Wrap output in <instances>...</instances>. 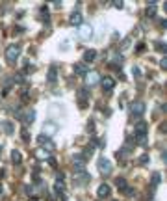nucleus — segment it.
<instances>
[{"mask_svg":"<svg viewBox=\"0 0 167 201\" xmlns=\"http://www.w3.org/2000/svg\"><path fill=\"white\" fill-rule=\"evenodd\" d=\"M19 56H21V47L19 45H9L6 49V60L9 62V64H15Z\"/></svg>","mask_w":167,"mask_h":201,"instance_id":"nucleus-1","label":"nucleus"},{"mask_svg":"<svg viewBox=\"0 0 167 201\" xmlns=\"http://www.w3.org/2000/svg\"><path fill=\"white\" fill-rule=\"evenodd\" d=\"M98 169H100V173H104V175H110L111 173V162L106 156H100L98 158Z\"/></svg>","mask_w":167,"mask_h":201,"instance_id":"nucleus-2","label":"nucleus"},{"mask_svg":"<svg viewBox=\"0 0 167 201\" xmlns=\"http://www.w3.org/2000/svg\"><path fill=\"white\" fill-rule=\"evenodd\" d=\"M130 112H132L134 117H141L143 114H145V104H143V102H134V104L130 106Z\"/></svg>","mask_w":167,"mask_h":201,"instance_id":"nucleus-3","label":"nucleus"},{"mask_svg":"<svg viewBox=\"0 0 167 201\" xmlns=\"http://www.w3.org/2000/svg\"><path fill=\"white\" fill-rule=\"evenodd\" d=\"M37 143L41 145V147L48 149V151H52V149H54V143H52V140H50L48 136H45V134H41V136H37Z\"/></svg>","mask_w":167,"mask_h":201,"instance_id":"nucleus-4","label":"nucleus"},{"mask_svg":"<svg viewBox=\"0 0 167 201\" xmlns=\"http://www.w3.org/2000/svg\"><path fill=\"white\" fill-rule=\"evenodd\" d=\"M76 184H80V186H84V184H87V181H91V177H89V173H86V171H82V173H76Z\"/></svg>","mask_w":167,"mask_h":201,"instance_id":"nucleus-5","label":"nucleus"},{"mask_svg":"<svg viewBox=\"0 0 167 201\" xmlns=\"http://www.w3.org/2000/svg\"><path fill=\"white\" fill-rule=\"evenodd\" d=\"M147 129H149V125H147L145 121H137V125H136V136H147Z\"/></svg>","mask_w":167,"mask_h":201,"instance_id":"nucleus-6","label":"nucleus"},{"mask_svg":"<svg viewBox=\"0 0 167 201\" xmlns=\"http://www.w3.org/2000/svg\"><path fill=\"white\" fill-rule=\"evenodd\" d=\"M110 192H111V188L108 186V184H100L98 190H97V196L100 199H104V198H108V196H110Z\"/></svg>","mask_w":167,"mask_h":201,"instance_id":"nucleus-7","label":"nucleus"},{"mask_svg":"<svg viewBox=\"0 0 167 201\" xmlns=\"http://www.w3.org/2000/svg\"><path fill=\"white\" fill-rule=\"evenodd\" d=\"M74 171H76V173H82V171H86V164H84V156H76V158H74Z\"/></svg>","mask_w":167,"mask_h":201,"instance_id":"nucleus-8","label":"nucleus"},{"mask_svg":"<svg viewBox=\"0 0 167 201\" xmlns=\"http://www.w3.org/2000/svg\"><path fill=\"white\" fill-rule=\"evenodd\" d=\"M97 82H98V73H95V71H93V73H87L86 74V84L87 86H95Z\"/></svg>","mask_w":167,"mask_h":201,"instance_id":"nucleus-9","label":"nucleus"},{"mask_svg":"<svg viewBox=\"0 0 167 201\" xmlns=\"http://www.w3.org/2000/svg\"><path fill=\"white\" fill-rule=\"evenodd\" d=\"M91 35H93V28H91L89 24H86V26H82V28H80V37L82 39H89Z\"/></svg>","mask_w":167,"mask_h":201,"instance_id":"nucleus-10","label":"nucleus"},{"mask_svg":"<svg viewBox=\"0 0 167 201\" xmlns=\"http://www.w3.org/2000/svg\"><path fill=\"white\" fill-rule=\"evenodd\" d=\"M95 58H97V50H93V49L86 50V52H84V64H89V62L95 60Z\"/></svg>","mask_w":167,"mask_h":201,"instance_id":"nucleus-11","label":"nucleus"},{"mask_svg":"<svg viewBox=\"0 0 167 201\" xmlns=\"http://www.w3.org/2000/svg\"><path fill=\"white\" fill-rule=\"evenodd\" d=\"M102 88H104L106 89V91H110V89H113V86H115V82H113V78H111V76H104V78H102Z\"/></svg>","mask_w":167,"mask_h":201,"instance_id":"nucleus-12","label":"nucleus"},{"mask_svg":"<svg viewBox=\"0 0 167 201\" xmlns=\"http://www.w3.org/2000/svg\"><path fill=\"white\" fill-rule=\"evenodd\" d=\"M69 22H71V24H73V26H80V24H82V15L78 13V11H74V13L71 15Z\"/></svg>","mask_w":167,"mask_h":201,"instance_id":"nucleus-13","label":"nucleus"},{"mask_svg":"<svg viewBox=\"0 0 167 201\" xmlns=\"http://www.w3.org/2000/svg\"><path fill=\"white\" fill-rule=\"evenodd\" d=\"M43 131H45V132H46V136L50 138V134H54L56 131H58V125H54V123H45Z\"/></svg>","mask_w":167,"mask_h":201,"instance_id":"nucleus-14","label":"nucleus"},{"mask_svg":"<svg viewBox=\"0 0 167 201\" xmlns=\"http://www.w3.org/2000/svg\"><path fill=\"white\" fill-rule=\"evenodd\" d=\"M2 131L7 134V136H11L13 134V123L11 121H2Z\"/></svg>","mask_w":167,"mask_h":201,"instance_id":"nucleus-15","label":"nucleus"},{"mask_svg":"<svg viewBox=\"0 0 167 201\" xmlns=\"http://www.w3.org/2000/svg\"><path fill=\"white\" fill-rule=\"evenodd\" d=\"M74 73L76 74H87V65L86 64H74Z\"/></svg>","mask_w":167,"mask_h":201,"instance_id":"nucleus-16","label":"nucleus"},{"mask_svg":"<svg viewBox=\"0 0 167 201\" xmlns=\"http://www.w3.org/2000/svg\"><path fill=\"white\" fill-rule=\"evenodd\" d=\"M34 119H35V112H34V110H30V112H28L26 116H22V121H24L26 125L34 123Z\"/></svg>","mask_w":167,"mask_h":201,"instance_id":"nucleus-17","label":"nucleus"},{"mask_svg":"<svg viewBox=\"0 0 167 201\" xmlns=\"http://www.w3.org/2000/svg\"><path fill=\"white\" fill-rule=\"evenodd\" d=\"M56 78H58V69L52 65V67H50V71H48V82H50V84H54Z\"/></svg>","mask_w":167,"mask_h":201,"instance_id":"nucleus-18","label":"nucleus"},{"mask_svg":"<svg viewBox=\"0 0 167 201\" xmlns=\"http://www.w3.org/2000/svg\"><path fill=\"white\" fill-rule=\"evenodd\" d=\"M115 186H117L119 190H125V188L128 186V184H126V179H123V177H117V179H115Z\"/></svg>","mask_w":167,"mask_h":201,"instance_id":"nucleus-19","label":"nucleus"},{"mask_svg":"<svg viewBox=\"0 0 167 201\" xmlns=\"http://www.w3.org/2000/svg\"><path fill=\"white\" fill-rule=\"evenodd\" d=\"M63 190H65V184H63V183H58V181H56V186H54L56 196H61V194H63Z\"/></svg>","mask_w":167,"mask_h":201,"instance_id":"nucleus-20","label":"nucleus"},{"mask_svg":"<svg viewBox=\"0 0 167 201\" xmlns=\"http://www.w3.org/2000/svg\"><path fill=\"white\" fill-rule=\"evenodd\" d=\"M11 160H13V164H19L22 160V155L19 151H11Z\"/></svg>","mask_w":167,"mask_h":201,"instance_id":"nucleus-21","label":"nucleus"},{"mask_svg":"<svg viewBox=\"0 0 167 201\" xmlns=\"http://www.w3.org/2000/svg\"><path fill=\"white\" fill-rule=\"evenodd\" d=\"M152 15H156V4H150L147 7V17H152Z\"/></svg>","mask_w":167,"mask_h":201,"instance_id":"nucleus-22","label":"nucleus"},{"mask_svg":"<svg viewBox=\"0 0 167 201\" xmlns=\"http://www.w3.org/2000/svg\"><path fill=\"white\" fill-rule=\"evenodd\" d=\"M93 153H95V147H93V145H87V147H86V156H91Z\"/></svg>","mask_w":167,"mask_h":201,"instance_id":"nucleus-23","label":"nucleus"},{"mask_svg":"<svg viewBox=\"0 0 167 201\" xmlns=\"http://www.w3.org/2000/svg\"><path fill=\"white\" fill-rule=\"evenodd\" d=\"M152 184H160V173H152Z\"/></svg>","mask_w":167,"mask_h":201,"instance_id":"nucleus-24","label":"nucleus"},{"mask_svg":"<svg viewBox=\"0 0 167 201\" xmlns=\"http://www.w3.org/2000/svg\"><path fill=\"white\" fill-rule=\"evenodd\" d=\"M123 192H125L126 196H134V194H136V190H134V188H130V186H126V188H125V190H123Z\"/></svg>","mask_w":167,"mask_h":201,"instance_id":"nucleus-25","label":"nucleus"},{"mask_svg":"<svg viewBox=\"0 0 167 201\" xmlns=\"http://www.w3.org/2000/svg\"><path fill=\"white\" fill-rule=\"evenodd\" d=\"M132 73H134V76H141V69H139V67H136V65L132 67Z\"/></svg>","mask_w":167,"mask_h":201,"instance_id":"nucleus-26","label":"nucleus"},{"mask_svg":"<svg viewBox=\"0 0 167 201\" xmlns=\"http://www.w3.org/2000/svg\"><path fill=\"white\" fill-rule=\"evenodd\" d=\"M22 140H24V141H28V140H30V134H28V131H26V129H22Z\"/></svg>","mask_w":167,"mask_h":201,"instance_id":"nucleus-27","label":"nucleus"},{"mask_svg":"<svg viewBox=\"0 0 167 201\" xmlns=\"http://www.w3.org/2000/svg\"><path fill=\"white\" fill-rule=\"evenodd\" d=\"M113 7H115V9H123V2H119V0H113Z\"/></svg>","mask_w":167,"mask_h":201,"instance_id":"nucleus-28","label":"nucleus"},{"mask_svg":"<svg viewBox=\"0 0 167 201\" xmlns=\"http://www.w3.org/2000/svg\"><path fill=\"white\" fill-rule=\"evenodd\" d=\"M156 50H160V52H165V45H164V43H156Z\"/></svg>","mask_w":167,"mask_h":201,"instance_id":"nucleus-29","label":"nucleus"},{"mask_svg":"<svg viewBox=\"0 0 167 201\" xmlns=\"http://www.w3.org/2000/svg\"><path fill=\"white\" fill-rule=\"evenodd\" d=\"M147 162H149V156H147V155H143L141 158H139V164H143V166H145Z\"/></svg>","mask_w":167,"mask_h":201,"instance_id":"nucleus-30","label":"nucleus"},{"mask_svg":"<svg viewBox=\"0 0 167 201\" xmlns=\"http://www.w3.org/2000/svg\"><path fill=\"white\" fill-rule=\"evenodd\" d=\"M160 67H164V69L167 67V58H162L160 60Z\"/></svg>","mask_w":167,"mask_h":201,"instance_id":"nucleus-31","label":"nucleus"},{"mask_svg":"<svg viewBox=\"0 0 167 201\" xmlns=\"http://www.w3.org/2000/svg\"><path fill=\"white\" fill-rule=\"evenodd\" d=\"M22 80H24V78H22V74H15V82H19V84H21Z\"/></svg>","mask_w":167,"mask_h":201,"instance_id":"nucleus-32","label":"nucleus"},{"mask_svg":"<svg viewBox=\"0 0 167 201\" xmlns=\"http://www.w3.org/2000/svg\"><path fill=\"white\" fill-rule=\"evenodd\" d=\"M123 45H125V47H123V49H128V45H130V37H126L125 41H123Z\"/></svg>","mask_w":167,"mask_h":201,"instance_id":"nucleus-33","label":"nucleus"},{"mask_svg":"<svg viewBox=\"0 0 167 201\" xmlns=\"http://www.w3.org/2000/svg\"><path fill=\"white\" fill-rule=\"evenodd\" d=\"M143 50H145V43H139L137 45V52H143Z\"/></svg>","mask_w":167,"mask_h":201,"instance_id":"nucleus-34","label":"nucleus"},{"mask_svg":"<svg viewBox=\"0 0 167 201\" xmlns=\"http://www.w3.org/2000/svg\"><path fill=\"white\" fill-rule=\"evenodd\" d=\"M48 164H50V166H54V168H56V160H54V158H48Z\"/></svg>","mask_w":167,"mask_h":201,"instance_id":"nucleus-35","label":"nucleus"},{"mask_svg":"<svg viewBox=\"0 0 167 201\" xmlns=\"http://www.w3.org/2000/svg\"><path fill=\"white\" fill-rule=\"evenodd\" d=\"M2 192H4V188H2V184H0V196H2Z\"/></svg>","mask_w":167,"mask_h":201,"instance_id":"nucleus-36","label":"nucleus"},{"mask_svg":"<svg viewBox=\"0 0 167 201\" xmlns=\"http://www.w3.org/2000/svg\"><path fill=\"white\" fill-rule=\"evenodd\" d=\"M0 151H2V147H0Z\"/></svg>","mask_w":167,"mask_h":201,"instance_id":"nucleus-37","label":"nucleus"}]
</instances>
